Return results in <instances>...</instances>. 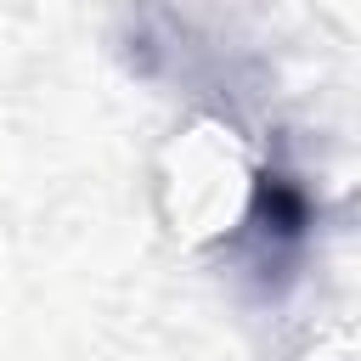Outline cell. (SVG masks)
<instances>
[{
    "label": "cell",
    "instance_id": "1",
    "mask_svg": "<svg viewBox=\"0 0 361 361\" xmlns=\"http://www.w3.org/2000/svg\"><path fill=\"white\" fill-rule=\"evenodd\" d=\"M310 231H316V203L305 192V180L288 169V164H259L254 169V186H248V209H243V226H237V248L248 254V265L271 282H288L293 265L305 259L310 248Z\"/></svg>",
    "mask_w": 361,
    "mask_h": 361
}]
</instances>
